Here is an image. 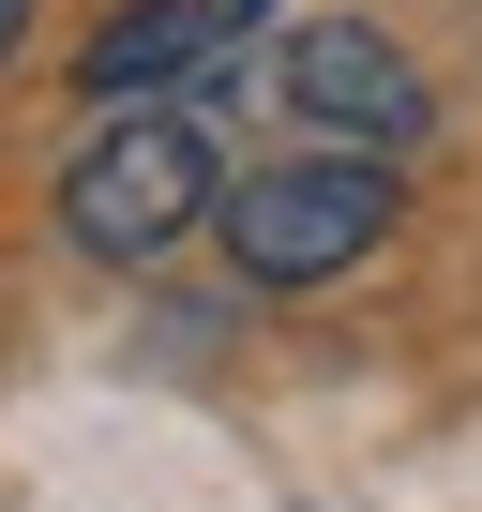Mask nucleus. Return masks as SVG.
<instances>
[{"label":"nucleus","instance_id":"f257e3e1","mask_svg":"<svg viewBox=\"0 0 482 512\" xmlns=\"http://www.w3.org/2000/svg\"><path fill=\"white\" fill-rule=\"evenodd\" d=\"M211 211H226V166H211V121L196 106H121L61 166V241L106 256V272H166Z\"/></svg>","mask_w":482,"mask_h":512},{"label":"nucleus","instance_id":"20e7f679","mask_svg":"<svg viewBox=\"0 0 482 512\" xmlns=\"http://www.w3.org/2000/svg\"><path fill=\"white\" fill-rule=\"evenodd\" d=\"M226 0H121V16L76 46V91L91 106H151V91H211V61H226Z\"/></svg>","mask_w":482,"mask_h":512},{"label":"nucleus","instance_id":"7ed1b4c3","mask_svg":"<svg viewBox=\"0 0 482 512\" xmlns=\"http://www.w3.org/2000/svg\"><path fill=\"white\" fill-rule=\"evenodd\" d=\"M272 106L317 136V151H422L437 136V91H422V61L392 46V31H362V16H317V31H287L272 46Z\"/></svg>","mask_w":482,"mask_h":512},{"label":"nucleus","instance_id":"423d86ee","mask_svg":"<svg viewBox=\"0 0 482 512\" xmlns=\"http://www.w3.org/2000/svg\"><path fill=\"white\" fill-rule=\"evenodd\" d=\"M226 16H257V0H226Z\"/></svg>","mask_w":482,"mask_h":512},{"label":"nucleus","instance_id":"f03ea898","mask_svg":"<svg viewBox=\"0 0 482 512\" xmlns=\"http://www.w3.org/2000/svg\"><path fill=\"white\" fill-rule=\"evenodd\" d=\"M226 256L257 287H332V272H362V256L392 241V166L377 151H287V166H257V181H226Z\"/></svg>","mask_w":482,"mask_h":512},{"label":"nucleus","instance_id":"39448f33","mask_svg":"<svg viewBox=\"0 0 482 512\" xmlns=\"http://www.w3.org/2000/svg\"><path fill=\"white\" fill-rule=\"evenodd\" d=\"M16 31H31V0H0V61H16Z\"/></svg>","mask_w":482,"mask_h":512}]
</instances>
